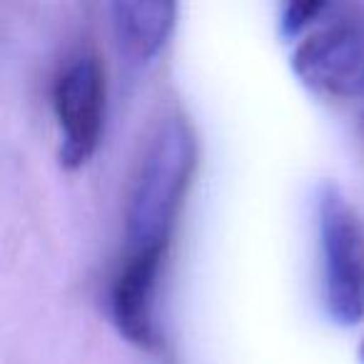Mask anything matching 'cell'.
Masks as SVG:
<instances>
[{
	"instance_id": "cell-1",
	"label": "cell",
	"mask_w": 364,
	"mask_h": 364,
	"mask_svg": "<svg viewBox=\"0 0 364 364\" xmlns=\"http://www.w3.org/2000/svg\"><path fill=\"white\" fill-rule=\"evenodd\" d=\"M198 165L195 130L180 112L160 117L145 140L125 198V255L167 252Z\"/></svg>"
},
{
	"instance_id": "cell-2",
	"label": "cell",
	"mask_w": 364,
	"mask_h": 364,
	"mask_svg": "<svg viewBox=\"0 0 364 364\" xmlns=\"http://www.w3.org/2000/svg\"><path fill=\"white\" fill-rule=\"evenodd\" d=\"M317 237L324 312L339 327H354L364 319V223L332 182L317 190Z\"/></svg>"
},
{
	"instance_id": "cell-3",
	"label": "cell",
	"mask_w": 364,
	"mask_h": 364,
	"mask_svg": "<svg viewBox=\"0 0 364 364\" xmlns=\"http://www.w3.org/2000/svg\"><path fill=\"white\" fill-rule=\"evenodd\" d=\"M107 107L105 73L92 53L70 58L53 82V112H55L58 160L65 170L87 165L102 140Z\"/></svg>"
},
{
	"instance_id": "cell-4",
	"label": "cell",
	"mask_w": 364,
	"mask_h": 364,
	"mask_svg": "<svg viewBox=\"0 0 364 364\" xmlns=\"http://www.w3.org/2000/svg\"><path fill=\"white\" fill-rule=\"evenodd\" d=\"M292 70L307 90L337 100L364 95V23L332 21L292 53Z\"/></svg>"
},
{
	"instance_id": "cell-5",
	"label": "cell",
	"mask_w": 364,
	"mask_h": 364,
	"mask_svg": "<svg viewBox=\"0 0 364 364\" xmlns=\"http://www.w3.org/2000/svg\"><path fill=\"white\" fill-rule=\"evenodd\" d=\"M167 252H127L110 287V317L130 344L155 347V294Z\"/></svg>"
},
{
	"instance_id": "cell-6",
	"label": "cell",
	"mask_w": 364,
	"mask_h": 364,
	"mask_svg": "<svg viewBox=\"0 0 364 364\" xmlns=\"http://www.w3.org/2000/svg\"><path fill=\"white\" fill-rule=\"evenodd\" d=\"M177 6L170 0H117L110 6L115 46L130 63H150L175 31Z\"/></svg>"
},
{
	"instance_id": "cell-7",
	"label": "cell",
	"mask_w": 364,
	"mask_h": 364,
	"mask_svg": "<svg viewBox=\"0 0 364 364\" xmlns=\"http://www.w3.org/2000/svg\"><path fill=\"white\" fill-rule=\"evenodd\" d=\"M332 13V6L324 3V0H312V3H287L279 11V36L284 41H294V38H302L304 33L312 26L322 23L324 18Z\"/></svg>"
},
{
	"instance_id": "cell-8",
	"label": "cell",
	"mask_w": 364,
	"mask_h": 364,
	"mask_svg": "<svg viewBox=\"0 0 364 364\" xmlns=\"http://www.w3.org/2000/svg\"><path fill=\"white\" fill-rule=\"evenodd\" d=\"M359 362L364 364V342H362V347H359Z\"/></svg>"
},
{
	"instance_id": "cell-9",
	"label": "cell",
	"mask_w": 364,
	"mask_h": 364,
	"mask_svg": "<svg viewBox=\"0 0 364 364\" xmlns=\"http://www.w3.org/2000/svg\"><path fill=\"white\" fill-rule=\"evenodd\" d=\"M359 132H362V137H364V115H362V120H359Z\"/></svg>"
}]
</instances>
